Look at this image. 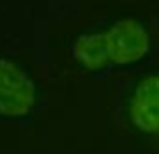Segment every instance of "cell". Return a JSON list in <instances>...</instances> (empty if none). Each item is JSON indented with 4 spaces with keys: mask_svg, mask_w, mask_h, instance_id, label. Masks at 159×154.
<instances>
[{
    "mask_svg": "<svg viewBox=\"0 0 159 154\" xmlns=\"http://www.w3.org/2000/svg\"><path fill=\"white\" fill-rule=\"evenodd\" d=\"M150 34L136 18H120L109 30L80 34L73 41V57L89 73L114 66H129L148 55Z\"/></svg>",
    "mask_w": 159,
    "mask_h": 154,
    "instance_id": "cell-1",
    "label": "cell"
},
{
    "mask_svg": "<svg viewBox=\"0 0 159 154\" xmlns=\"http://www.w3.org/2000/svg\"><path fill=\"white\" fill-rule=\"evenodd\" d=\"M34 98L37 91L32 79L14 61L0 59V116H25L34 107Z\"/></svg>",
    "mask_w": 159,
    "mask_h": 154,
    "instance_id": "cell-2",
    "label": "cell"
},
{
    "mask_svg": "<svg viewBox=\"0 0 159 154\" xmlns=\"http://www.w3.org/2000/svg\"><path fill=\"white\" fill-rule=\"evenodd\" d=\"M129 120L146 134H159V75H150L129 98Z\"/></svg>",
    "mask_w": 159,
    "mask_h": 154,
    "instance_id": "cell-3",
    "label": "cell"
}]
</instances>
